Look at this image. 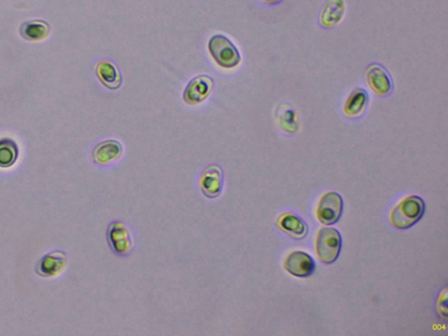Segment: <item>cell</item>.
Segmentation results:
<instances>
[{"instance_id": "obj_1", "label": "cell", "mask_w": 448, "mask_h": 336, "mask_svg": "<svg viewBox=\"0 0 448 336\" xmlns=\"http://www.w3.org/2000/svg\"><path fill=\"white\" fill-rule=\"evenodd\" d=\"M424 213L423 200L419 196H409L394 208L391 215V222L397 229H408L418 223Z\"/></svg>"}, {"instance_id": "obj_2", "label": "cell", "mask_w": 448, "mask_h": 336, "mask_svg": "<svg viewBox=\"0 0 448 336\" xmlns=\"http://www.w3.org/2000/svg\"><path fill=\"white\" fill-rule=\"evenodd\" d=\"M208 48L215 63L224 68H233L241 63V55L238 48L223 34L212 36Z\"/></svg>"}, {"instance_id": "obj_3", "label": "cell", "mask_w": 448, "mask_h": 336, "mask_svg": "<svg viewBox=\"0 0 448 336\" xmlns=\"http://www.w3.org/2000/svg\"><path fill=\"white\" fill-rule=\"evenodd\" d=\"M342 249V237L334 228H322L316 240V252L320 260L332 264L337 260Z\"/></svg>"}, {"instance_id": "obj_4", "label": "cell", "mask_w": 448, "mask_h": 336, "mask_svg": "<svg viewBox=\"0 0 448 336\" xmlns=\"http://www.w3.org/2000/svg\"><path fill=\"white\" fill-rule=\"evenodd\" d=\"M107 238L112 252L118 256L127 257L133 252L135 245L133 235L125 223L112 222L108 228Z\"/></svg>"}, {"instance_id": "obj_5", "label": "cell", "mask_w": 448, "mask_h": 336, "mask_svg": "<svg viewBox=\"0 0 448 336\" xmlns=\"http://www.w3.org/2000/svg\"><path fill=\"white\" fill-rule=\"evenodd\" d=\"M214 88V81L210 76L200 75L192 79L185 88L184 102L188 106L202 103L210 96Z\"/></svg>"}, {"instance_id": "obj_6", "label": "cell", "mask_w": 448, "mask_h": 336, "mask_svg": "<svg viewBox=\"0 0 448 336\" xmlns=\"http://www.w3.org/2000/svg\"><path fill=\"white\" fill-rule=\"evenodd\" d=\"M365 78L374 93L381 96H388L393 91V81L387 69L380 63L368 66L365 71Z\"/></svg>"}, {"instance_id": "obj_7", "label": "cell", "mask_w": 448, "mask_h": 336, "mask_svg": "<svg viewBox=\"0 0 448 336\" xmlns=\"http://www.w3.org/2000/svg\"><path fill=\"white\" fill-rule=\"evenodd\" d=\"M343 200L337 193L330 192L320 199L317 208L319 221L325 225L338 222L342 214Z\"/></svg>"}, {"instance_id": "obj_8", "label": "cell", "mask_w": 448, "mask_h": 336, "mask_svg": "<svg viewBox=\"0 0 448 336\" xmlns=\"http://www.w3.org/2000/svg\"><path fill=\"white\" fill-rule=\"evenodd\" d=\"M223 172L218 165H208L200 177V189L207 198L214 199L222 194Z\"/></svg>"}, {"instance_id": "obj_9", "label": "cell", "mask_w": 448, "mask_h": 336, "mask_svg": "<svg viewBox=\"0 0 448 336\" xmlns=\"http://www.w3.org/2000/svg\"><path fill=\"white\" fill-rule=\"evenodd\" d=\"M284 268L292 276L306 278L314 273L315 263L308 254L303 252H295L287 258Z\"/></svg>"}, {"instance_id": "obj_10", "label": "cell", "mask_w": 448, "mask_h": 336, "mask_svg": "<svg viewBox=\"0 0 448 336\" xmlns=\"http://www.w3.org/2000/svg\"><path fill=\"white\" fill-rule=\"evenodd\" d=\"M123 152V146L117 141L109 140L99 143L92 150L91 158L94 163L106 166L121 159Z\"/></svg>"}, {"instance_id": "obj_11", "label": "cell", "mask_w": 448, "mask_h": 336, "mask_svg": "<svg viewBox=\"0 0 448 336\" xmlns=\"http://www.w3.org/2000/svg\"><path fill=\"white\" fill-rule=\"evenodd\" d=\"M345 14L343 0H327L320 10V25L324 29H332L342 21Z\"/></svg>"}, {"instance_id": "obj_12", "label": "cell", "mask_w": 448, "mask_h": 336, "mask_svg": "<svg viewBox=\"0 0 448 336\" xmlns=\"http://www.w3.org/2000/svg\"><path fill=\"white\" fill-rule=\"evenodd\" d=\"M96 75L104 87L111 91L121 87L123 77L117 66L108 61H100L96 66Z\"/></svg>"}, {"instance_id": "obj_13", "label": "cell", "mask_w": 448, "mask_h": 336, "mask_svg": "<svg viewBox=\"0 0 448 336\" xmlns=\"http://www.w3.org/2000/svg\"><path fill=\"white\" fill-rule=\"evenodd\" d=\"M67 257L63 253L55 252L45 256L39 263L37 272L44 277L55 276L64 269Z\"/></svg>"}, {"instance_id": "obj_14", "label": "cell", "mask_w": 448, "mask_h": 336, "mask_svg": "<svg viewBox=\"0 0 448 336\" xmlns=\"http://www.w3.org/2000/svg\"><path fill=\"white\" fill-rule=\"evenodd\" d=\"M369 103V95L364 88H357L347 98L345 104L347 117L355 118L364 113Z\"/></svg>"}, {"instance_id": "obj_15", "label": "cell", "mask_w": 448, "mask_h": 336, "mask_svg": "<svg viewBox=\"0 0 448 336\" xmlns=\"http://www.w3.org/2000/svg\"><path fill=\"white\" fill-rule=\"evenodd\" d=\"M50 25L44 21H29L23 23L19 29L21 36L30 41L44 40L49 36Z\"/></svg>"}, {"instance_id": "obj_16", "label": "cell", "mask_w": 448, "mask_h": 336, "mask_svg": "<svg viewBox=\"0 0 448 336\" xmlns=\"http://www.w3.org/2000/svg\"><path fill=\"white\" fill-rule=\"evenodd\" d=\"M276 119L281 128L289 133L299 130L298 119L295 111L289 104H281L276 111Z\"/></svg>"}, {"instance_id": "obj_17", "label": "cell", "mask_w": 448, "mask_h": 336, "mask_svg": "<svg viewBox=\"0 0 448 336\" xmlns=\"http://www.w3.org/2000/svg\"><path fill=\"white\" fill-rule=\"evenodd\" d=\"M280 225L293 238H302L307 233L306 223L292 214L282 215L280 219Z\"/></svg>"}, {"instance_id": "obj_18", "label": "cell", "mask_w": 448, "mask_h": 336, "mask_svg": "<svg viewBox=\"0 0 448 336\" xmlns=\"http://www.w3.org/2000/svg\"><path fill=\"white\" fill-rule=\"evenodd\" d=\"M19 154L16 143L10 138L0 141V168L11 167L17 161Z\"/></svg>"}, {"instance_id": "obj_19", "label": "cell", "mask_w": 448, "mask_h": 336, "mask_svg": "<svg viewBox=\"0 0 448 336\" xmlns=\"http://www.w3.org/2000/svg\"><path fill=\"white\" fill-rule=\"evenodd\" d=\"M262 1L270 6H276L279 5L283 0H262Z\"/></svg>"}]
</instances>
